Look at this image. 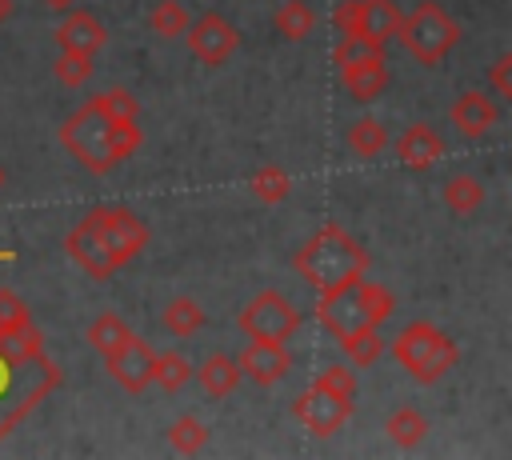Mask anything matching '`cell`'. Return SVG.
Wrapping results in <instances>:
<instances>
[{"label":"cell","instance_id":"cell-1","mask_svg":"<svg viewBox=\"0 0 512 460\" xmlns=\"http://www.w3.org/2000/svg\"><path fill=\"white\" fill-rule=\"evenodd\" d=\"M292 268L316 288V292H332L344 284H356L368 272V252L360 240H352L348 228L340 224H324L320 232H312L300 252L292 256Z\"/></svg>","mask_w":512,"mask_h":460},{"label":"cell","instance_id":"cell-2","mask_svg":"<svg viewBox=\"0 0 512 460\" xmlns=\"http://www.w3.org/2000/svg\"><path fill=\"white\" fill-rule=\"evenodd\" d=\"M392 356L396 364L416 380V384H436L440 376H448L460 360L456 340L436 328L432 320H412L400 328V336L392 340Z\"/></svg>","mask_w":512,"mask_h":460},{"label":"cell","instance_id":"cell-3","mask_svg":"<svg viewBox=\"0 0 512 460\" xmlns=\"http://www.w3.org/2000/svg\"><path fill=\"white\" fill-rule=\"evenodd\" d=\"M396 36H400L404 52H408L416 64L436 68V64L460 44V20H456L444 4L424 0V4H416L412 12H400Z\"/></svg>","mask_w":512,"mask_h":460},{"label":"cell","instance_id":"cell-4","mask_svg":"<svg viewBox=\"0 0 512 460\" xmlns=\"http://www.w3.org/2000/svg\"><path fill=\"white\" fill-rule=\"evenodd\" d=\"M60 144L96 176H104L116 164V156H112V116H104L92 100H84L60 124Z\"/></svg>","mask_w":512,"mask_h":460},{"label":"cell","instance_id":"cell-5","mask_svg":"<svg viewBox=\"0 0 512 460\" xmlns=\"http://www.w3.org/2000/svg\"><path fill=\"white\" fill-rule=\"evenodd\" d=\"M236 324H240V332H244L248 340H276V344H288V340L296 336V328H300V308H296L284 292L264 288V292H256V296L240 308Z\"/></svg>","mask_w":512,"mask_h":460},{"label":"cell","instance_id":"cell-6","mask_svg":"<svg viewBox=\"0 0 512 460\" xmlns=\"http://www.w3.org/2000/svg\"><path fill=\"white\" fill-rule=\"evenodd\" d=\"M396 24H400L396 0H344L336 8V28L344 36H360L376 52H384V44L396 36Z\"/></svg>","mask_w":512,"mask_h":460},{"label":"cell","instance_id":"cell-7","mask_svg":"<svg viewBox=\"0 0 512 460\" xmlns=\"http://www.w3.org/2000/svg\"><path fill=\"white\" fill-rule=\"evenodd\" d=\"M184 32H188V48H192V56H196L204 68H220V64H228L232 52L240 48V32H236V24H232L228 16H220V12H204V16L188 20Z\"/></svg>","mask_w":512,"mask_h":460},{"label":"cell","instance_id":"cell-8","mask_svg":"<svg viewBox=\"0 0 512 460\" xmlns=\"http://www.w3.org/2000/svg\"><path fill=\"white\" fill-rule=\"evenodd\" d=\"M92 216L100 220L104 240H108V248H112V256H116V264H128V260H136V256L144 252V244H148V224H144L132 208H124V204H104V208H92Z\"/></svg>","mask_w":512,"mask_h":460},{"label":"cell","instance_id":"cell-9","mask_svg":"<svg viewBox=\"0 0 512 460\" xmlns=\"http://www.w3.org/2000/svg\"><path fill=\"white\" fill-rule=\"evenodd\" d=\"M64 248H68V256H72L92 280H108V276L120 268L116 256H112V248H108V240H104V228H100V220H96L92 212L68 232Z\"/></svg>","mask_w":512,"mask_h":460},{"label":"cell","instance_id":"cell-10","mask_svg":"<svg viewBox=\"0 0 512 460\" xmlns=\"http://www.w3.org/2000/svg\"><path fill=\"white\" fill-rule=\"evenodd\" d=\"M316 316H320V324L332 336H348L356 328H368L372 320H368V308H364V296H360V280L356 284H344V288H332V292H320Z\"/></svg>","mask_w":512,"mask_h":460},{"label":"cell","instance_id":"cell-11","mask_svg":"<svg viewBox=\"0 0 512 460\" xmlns=\"http://www.w3.org/2000/svg\"><path fill=\"white\" fill-rule=\"evenodd\" d=\"M104 364H108V376L124 388V392H132V396H140L148 384H152V364H156V352L132 332L116 352H108L104 356Z\"/></svg>","mask_w":512,"mask_h":460},{"label":"cell","instance_id":"cell-12","mask_svg":"<svg viewBox=\"0 0 512 460\" xmlns=\"http://www.w3.org/2000/svg\"><path fill=\"white\" fill-rule=\"evenodd\" d=\"M348 412H352V404L340 400V396H332V392H324V388H308V392H300L296 404H292V416H296L312 436H332V432L348 420Z\"/></svg>","mask_w":512,"mask_h":460},{"label":"cell","instance_id":"cell-13","mask_svg":"<svg viewBox=\"0 0 512 460\" xmlns=\"http://www.w3.org/2000/svg\"><path fill=\"white\" fill-rule=\"evenodd\" d=\"M236 364H240V376H248V380L260 384V388H272L276 380L288 376L292 352H288L284 344H276V340H248L244 352L236 356Z\"/></svg>","mask_w":512,"mask_h":460},{"label":"cell","instance_id":"cell-14","mask_svg":"<svg viewBox=\"0 0 512 460\" xmlns=\"http://www.w3.org/2000/svg\"><path fill=\"white\" fill-rule=\"evenodd\" d=\"M340 84L352 100L368 104L376 100L384 88H388V64H384V52H364V56H352L340 64Z\"/></svg>","mask_w":512,"mask_h":460},{"label":"cell","instance_id":"cell-15","mask_svg":"<svg viewBox=\"0 0 512 460\" xmlns=\"http://www.w3.org/2000/svg\"><path fill=\"white\" fill-rule=\"evenodd\" d=\"M56 44H60V52H80V56H92L96 60V52L108 44V28L92 16V12H68L64 20H60V28H56Z\"/></svg>","mask_w":512,"mask_h":460},{"label":"cell","instance_id":"cell-16","mask_svg":"<svg viewBox=\"0 0 512 460\" xmlns=\"http://www.w3.org/2000/svg\"><path fill=\"white\" fill-rule=\"evenodd\" d=\"M496 120H500V104H496L488 92H480V88L460 92L456 104H452V124H456L464 136H472V140L484 136V132H492Z\"/></svg>","mask_w":512,"mask_h":460},{"label":"cell","instance_id":"cell-17","mask_svg":"<svg viewBox=\"0 0 512 460\" xmlns=\"http://www.w3.org/2000/svg\"><path fill=\"white\" fill-rule=\"evenodd\" d=\"M396 156H400L408 168L424 172V168H432V164L444 156V140H440V132H436L432 124H408V128L400 132V140H396Z\"/></svg>","mask_w":512,"mask_h":460},{"label":"cell","instance_id":"cell-18","mask_svg":"<svg viewBox=\"0 0 512 460\" xmlns=\"http://www.w3.org/2000/svg\"><path fill=\"white\" fill-rule=\"evenodd\" d=\"M196 376H200V384H204L208 396H232L236 384H240V364H236V356H228V352H212V356L196 368Z\"/></svg>","mask_w":512,"mask_h":460},{"label":"cell","instance_id":"cell-19","mask_svg":"<svg viewBox=\"0 0 512 460\" xmlns=\"http://www.w3.org/2000/svg\"><path fill=\"white\" fill-rule=\"evenodd\" d=\"M204 304L200 300H192V296H176V300H168L164 304V312H160V324L172 332V336H196L200 328H204Z\"/></svg>","mask_w":512,"mask_h":460},{"label":"cell","instance_id":"cell-20","mask_svg":"<svg viewBox=\"0 0 512 460\" xmlns=\"http://www.w3.org/2000/svg\"><path fill=\"white\" fill-rule=\"evenodd\" d=\"M344 144H348V152L352 156H360V160H372V156H380L392 140H388V128L380 124V120H372V116H360L348 132H344Z\"/></svg>","mask_w":512,"mask_h":460},{"label":"cell","instance_id":"cell-21","mask_svg":"<svg viewBox=\"0 0 512 460\" xmlns=\"http://www.w3.org/2000/svg\"><path fill=\"white\" fill-rule=\"evenodd\" d=\"M444 208L448 212H456V216H472L480 204H484V184L476 180V176H468V172H456V176H448V184H444Z\"/></svg>","mask_w":512,"mask_h":460},{"label":"cell","instance_id":"cell-22","mask_svg":"<svg viewBox=\"0 0 512 460\" xmlns=\"http://www.w3.org/2000/svg\"><path fill=\"white\" fill-rule=\"evenodd\" d=\"M384 432H388V440H392L396 448H416V444L428 436V420H424V412H416V408H396V412L388 416Z\"/></svg>","mask_w":512,"mask_h":460},{"label":"cell","instance_id":"cell-23","mask_svg":"<svg viewBox=\"0 0 512 460\" xmlns=\"http://www.w3.org/2000/svg\"><path fill=\"white\" fill-rule=\"evenodd\" d=\"M336 344L344 348V356L352 360V368H368L380 352H384V340H380V328H356L348 336H336Z\"/></svg>","mask_w":512,"mask_h":460},{"label":"cell","instance_id":"cell-24","mask_svg":"<svg viewBox=\"0 0 512 460\" xmlns=\"http://www.w3.org/2000/svg\"><path fill=\"white\" fill-rule=\"evenodd\" d=\"M312 28H316V12L308 0H288L276 8V32L284 40H304Z\"/></svg>","mask_w":512,"mask_h":460},{"label":"cell","instance_id":"cell-25","mask_svg":"<svg viewBox=\"0 0 512 460\" xmlns=\"http://www.w3.org/2000/svg\"><path fill=\"white\" fill-rule=\"evenodd\" d=\"M132 336V328L116 316V312H100L92 324H88V344L100 352V356H108V352H116L124 340Z\"/></svg>","mask_w":512,"mask_h":460},{"label":"cell","instance_id":"cell-26","mask_svg":"<svg viewBox=\"0 0 512 460\" xmlns=\"http://www.w3.org/2000/svg\"><path fill=\"white\" fill-rule=\"evenodd\" d=\"M40 352V332L28 324H16V328H4L0 332V360L8 364H20V360H32Z\"/></svg>","mask_w":512,"mask_h":460},{"label":"cell","instance_id":"cell-27","mask_svg":"<svg viewBox=\"0 0 512 460\" xmlns=\"http://www.w3.org/2000/svg\"><path fill=\"white\" fill-rule=\"evenodd\" d=\"M248 188H252V196H256V200H264V204H280V200H288L292 180H288V172H284L280 164H264V168H256V172H252Z\"/></svg>","mask_w":512,"mask_h":460},{"label":"cell","instance_id":"cell-28","mask_svg":"<svg viewBox=\"0 0 512 460\" xmlns=\"http://www.w3.org/2000/svg\"><path fill=\"white\" fill-rule=\"evenodd\" d=\"M188 8L180 4V0H160V4H152V12H148V28L156 32V36H164V40H172V36H184V28H188Z\"/></svg>","mask_w":512,"mask_h":460},{"label":"cell","instance_id":"cell-29","mask_svg":"<svg viewBox=\"0 0 512 460\" xmlns=\"http://www.w3.org/2000/svg\"><path fill=\"white\" fill-rule=\"evenodd\" d=\"M192 376V364L180 356V352H160L156 364H152V384H160L164 392H180Z\"/></svg>","mask_w":512,"mask_h":460},{"label":"cell","instance_id":"cell-30","mask_svg":"<svg viewBox=\"0 0 512 460\" xmlns=\"http://www.w3.org/2000/svg\"><path fill=\"white\" fill-rule=\"evenodd\" d=\"M168 444H172L176 452L192 456V452H200V448L208 444V428H204L196 416H180V420H172V428H168Z\"/></svg>","mask_w":512,"mask_h":460},{"label":"cell","instance_id":"cell-31","mask_svg":"<svg viewBox=\"0 0 512 460\" xmlns=\"http://www.w3.org/2000/svg\"><path fill=\"white\" fill-rule=\"evenodd\" d=\"M312 388H324V392H332V396H340V400L352 404L356 400V372L348 364H328L324 372H316Z\"/></svg>","mask_w":512,"mask_h":460},{"label":"cell","instance_id":"cell-32","mask_svg":"<svg viewBox=\"0 0 512 460\" xmlns=\"http://www.w3.org/2000/svg\"><path fill=\"white\" fill-rule=\"evenodd\" d=\"M52 72H56V80H60L64 88H80V84H88V80H92V56L60 52V56H56V64H52Z\"/></svg>","mask_w":512,"mask_h":460},{"label":"cell","instance_id":"cell-33","mask_svg":"<svg viewBox=\"0 0 512 460\" xmlns=\"http://www.w3.org/2000/svg\"><path fill=\"white\" fill-rule=\"evenodd\" d=\"M360 296H364V308H368V320L380 328L388 316H392V308H396V296L384 288V284H376V280H364L360 276Z\"/></svg>","mask_w":512,"mask_h":460},{"label":"cell","instance_id":"cell-34","mask_svg":"<svg viewBox=\"0 0 512 460\" xmlns=\"http://www.w3.org/2000/svg\"><path fill=\"white\" fill-rule=\"evenodd\" d=\"M92 104L112 120H136V112H140V100L132 92H124V88H108V92L92 96Z\"/></svg>","mask_w":512,"mask_h":460},{"label":"cell","instance_id":"cell-35","mask_svg":"<svg viewBox=\"0 0 512 460\" xmlns=\"http://www.w3.org/2000/svg\"><path fill=\"white\" fill-rule=\"evenodd\" d=\"M140 144H144V132L136 128V120H112V156H116V164L128 160Z\"/></svg>","mask_w":512,"mask_h":460},{"label":"cell","instance_id":"cell-36","mask_svg":"<svg viewBox=\"0 0 512 460\" xmlns=\"http://www.w3.org/2000/svg\"><path fill=\"white\" fill-rule=\"evenodd\" d=\"M16 324H28V308H24V300L16 292L0 288V332L4 328H16Z\"/></svg>","mask_w":512,"mask_h":460},{"label":"cell","instance_id":"cell-37","mask_svg":"<svg viewBox=\"0 0 512 460\" xmlns=\"http://www.w3.org/2000/svg\"><path fill=\"white\" fill-rule=\"evenodd\" d=\"M488 80H492V88H496V96L508 104L512 100V52H500V60L492 64V72H488Z\"/></svg>","mask_w":512,"mask_h":460},{"label":"cell","instance_id":"cell-38","mask_svg":"<svg viewBox=\"0 0 512 460\" xmlns=\"http://www.w3.org/2000/svg\"><path fill=\"white\" fill-rule=\"evenodd\" d=\"M12 16V0H0V20H8Z\"/></svg>","mask_w":512,"mask_h":460},{"label":"cell","instance_id":"cell-39","mask_svg":"<svg viewBox=\"0 0 512 460\" xmlns=\"http://www.w3.org/2000/svg\"><path fill=\"white\" fill-rule=\"evenodd\" d=\"M4 180H8V172H4V164H0V188H4Z\"/></svg>","mask_w":512,"mask_h":460}]
</instances>
